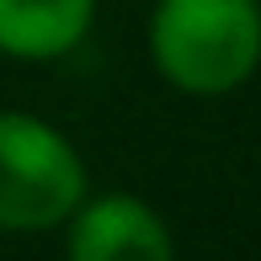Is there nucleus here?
Wrapping results in <instances>:
<instances>
[{
  "instance_id": "f257e3e1",
  "label": "nucleus",
  "mask_w": 261,
  "mask_h": 261,
  "mask_svg": "<svg viewBox=\"0 0 261 261\" xmlns=\"http://www.w3.org/2000/svg\"><path fill=\"white\" fill-rule=\"evenodd\" d=\"M149 64L181 96H229L261 64V0H155Z\"/></svg>"
},
{
  "instance_id": "f03ea898",
  "label": "nucleus",
  "mask_w": 261,
  "mask_h": 261,
  "mask_svg": "<svg viewBox=\"0 0 261 261\" xmlns=\"http://www.w3.org/2000/svg\"><path fill=\"white\" fill-rule=\"evenodd\" d=\"M91 192L86 155L38 112H0V234H48Z\"/></svg>"
},
{
  "instance_id": "7ed1b4c3",
  "label": "nucleus",
  "mask_w": 261,
  "mask_h": 261,
  "mask_svg": "<svg viewBox=\"0 0 261 261\" xmlns=\"http://www.w3.org/2000/svg\"><path fill=\"white\" fill-rule=\"evenodd\" d=\"M64 261H176V234L134 192H86L64 219Z\"/></svg>"
},
{
  "instance_id": "20e7f679",
  "label": "nucleus",
  "mask_w": 261,
  "mask_h": 261,
  "mask_svg": "<svg viewBox=\"0 0 261 261\" xmlns=\"http://www.w3.org/2000/svg\"><path fill=\"white\" fill-rule=\"evenodd\" d=\"M96 21V0H0V59L54 64L75 54Z\"/></svg>"
}]
</instances>
